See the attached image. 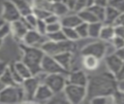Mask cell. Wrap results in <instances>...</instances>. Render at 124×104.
I'll return each instance as SVG.
<instances>
[{
  "instance_id": "obj_34",
  "label": "cell",
  "mask_w": 124,
  "mask_h": 104,
  "mask_svg": "<svg viewBox=\"0 0 124 104\" xmlns=\"http://www.w3.org/2000/svg\"><path fill=\"white\" fill-rule=\"evenodd\" d=\"M109 42H110V44L114 47L115 51L124 48V38H122V37H119V36L114 35V37H113Z\"/></svg>"
},
{
  "instance_id": "obj_39",
  "label": "cell",
  "mask_w": 124,
  "mask_h": 104,
  "mask_svg": "<svg viewBox=\"0 0 124 104\" xmlns=\"http://www.w3.org/2000/svg\"><path fill=\"white\" fill-rule=\"evenodd\" d=\"M35 29H36L40 34L46 35V21H45L44 19H38Z\"/></svg>"
},
{
  "instance_id": "obj_56",
  "label": "cell",
  "mask_w": 124,
  "mask_h": 104,
  "mask_svg": "<svg viewBox=\"0 0 124 104\" xmlns=\"http://www.w3.org/2000/svg\"><path fill=\"white\" fill-rule=\"evenodd\" d=\"M0 18H1V17H0Z\"/></svg>"
},
{
  "instance_id": "obj_48",
  "label": "cell",
  "mask_w": 124,
  "mask_h": 104,
  "mask_svg": "<svg viewBox=\"0 0 124 104\" xmlns=\"http://www.w3.org/2000/svg\"><path fill=\"white\" fill-rule=\"evenodd\" d=\"M114 25H123L124 26V13H121L118 16V17H117Z\"/></svg>"
},
{
  "instance_id": "obj_29",
  "label": "cell",
  "mask_w": 124,
  "mask_h": 104,
  "mask_svg": "<svg viewBox=\"0 0 124 104\" xmlns=\"http://www.w3.org/2000/svg\"><path fill=\"white\" fill-rule=\"evenodd\" d=\"M21 18L23 19V21L26 24V26L28 27V29H35L38 18L36 17V16L33 13H30L24 17H21Z\"/></svg>"
},
{
  "instance_id": "obj_8",
  "label": "cell",
  "mask_w": 124,
  "mask_h": 104,
  "mask_svg": "<svg viewBox=\"0 0 124 104\" xmlns=\"http://www.w3.org/2000/svg\"><path fill=\"white\" fill-rule=\"evenodd\" d=\"M41 68H42V71L46 73V74H51V73L68 74L69 73L57 62V60L52 55H49V54H46V53H45V55L42 59Z\"/></svg>"
},
{
  "instance_id": "obj_13",
  "label": "cell",
  "mask_w": 124,
  "mask_h": 104,
  "mask_svg": "<svg viewBox=\"0 0 124 104\" xmlns=\"http://www.w3.org/2000/svg\"><path fill=\"white\" fill-rule=\"evenodd\" d=\"M87 82H88V76L81 69H76V70L70 71L67 75V83L68 84L86 87Z\"/></svg>"
},
{
  "instance_id": "obj_20",
  "label": "cell",
  "mask_w": 124,
  "mask_h": 104,
  "mask_svg": "<svg viewBox=\"0 0 124 104\" xmlns=\"http://www.w3.org/2000/svg\"><path fill=\"white\" fill-rule=\"evenodd\" d=\"M14 5L16 6V8L17 9L20 17H24L30 13H32L33 8L31 3L27 2L26 0H11Z\"/></svg>"
},
{
  "instance_id": "obj_37",
  "label": "cell",
  "mask_w": 124,
  "mask_h": 104,
  "mask_svg": "<svg viewBox=\"0 0 124 104\" xmlns=\"http://www.w3.org/2000/svg\"><path fill=\"white\" fill-rule=\"evenodd\" d=\"M32 13L36 16V17H37L38 19H44V20H45V18L50 14V12L47 11V10H44V9H36V8H33Z\"/></svg>"
},
{
  "instance_id": "obj_25",
  "label": "cell",
  "mask_w": 124,
  "mask_h": 104,
  "mask_svg": "<svg viewBox=\"0 0 124 104\" xmlns=\"http://www.w3.org/2000/svg\"><path fill=\"white\" fill-rule=\"evenodd\" d=\"M102 26H103V22L101 21H95V22L88 23V37L99 39Z\"/></svg>"
},
{
  "instance_id": "obj_9",
  "label": "cell",
  "mask_w": 124,
  "mask_h": 104,
  "mask_svg": "<svg viewBox=\"0 0 124 104\" xmlns=\"http://www.w3.org/2000/svg\"><path fill=\"white\" fill-rule=\"evenodd\" d=\"M46 41H47V38L46 35L40 34L36 29H29L26 32L21 42L26 46L41 48L42 45L45 44Z\"/></svg>"
},
{
  "instance_id": "obj_35",
  "label": "cell",
  "mask_w": 124,
  "mask_h": 104,
  "mask_svg": "<svg viewBox=\"0 0 124 104\" xmlns=\"http://www.w3.org/2000/svg\"><path fill=\"white\" fill-rule=\"evenodd\" d=\"M108 5L117 10L120 14L124 13V0H108Z\"/></svg>"
},
{
  "instance_id": "obj_49",
  "label": "cell",
  "mask_w": 124,
  "mask_h": 104,
  "mask_svg": "<svg viewBox=\"0 0 124 104\" xmlns=\"http://www.w3.org/2000/svg\"><path fill=\"white\" fill-rule=\"evenodd\" d=\"M117 90L124 92V78L117 80Z\"/></svg>"
},
{
  "instance_id": "obj_1",
  "label": "cell",
  "mask_w": 124,
  "mask_h": 104,
  "mask_svg": "<svg viewBox=\"0 0 124 104\" xmlns=\"http://www.w3.org/2000/svg\"><path fill=\"white\" fill-rule=\"evenodd\" d=\"M116 89L117 80L109 71L90 75L86 85V98L89 101L95 96L112 95Z\"/></svg>"
},
{
  "instance_id": "obj_15",
  "label": "cell",
  "mask_w": 124,
  "mask_h": 104,
  "mask_svg": "<svg viewBox=\"0 0 124 104\" xmlns=\"http://www.w3.org/2000/svg\"><path fill=\"white\" fill-rule=\"evenodd\" d=\"M11 25V34H13V36L18 40V41H22L23 37L25 36L26 32L29 30L28 27L26 26V24L24 23L23 19L21 18H18L13 22L10 23Z\"/></svg>"
},
{
  "instance_id": "obj_43",
  "label": "cell",
  "mask_w": 124,
  "mask_h": 104,
  "mask_svg": "<svg viewBox=\"0 0 124 104\" xmlns=\"http://www.w3.org/2000/svg\"><path fill=\"white\" fill-rule=\"evenodd\" d=\"M45 21L46 24H49V23H53V22H57V21H60V17L52 13H50L46 18H45Z\"/></svg>"
},
{
  "instance_id": "obj_50",
  "label": "cell",
  "mask_w": 124,
  "mask_h": 104,
  "mask_svg": "<svg viewBox=\"0 0 124 104\" xmlns=\"http://www.w3.org/2000/svg\"><path fill=\"white\" fill-rule=\"evenodd\" d=\"M115 53L124 61V48H122V49H120V50H117V51L115 52Z\"/></svg>"
},
{
  "instance_id": "obj_4",
  "label": "cell",
  "mask_w": 124,
  "mask_h": 104,
  "mask_svg": "<svg viewBox=\"0 0 124 104\" xmlns=\"http://www.w3.org/2000/svg\"><path fill=\"white\" fill-rule=\"evenodd\" d=\"M42 51L49 55H55L60 52H74L77 50V45L76 42L69 41V40H64L60 42H52L47 40L45 44L42 45L41 47Z\"/></svg>"
},
{
  "instance_id": "obj_26",
  "label": "cell",
  "mask_w": 124,
  "mask_h": 104,
  "mask_svg": "<svg viewBox=\"0 0 124 104\" xmlns=\"http://www.w3.org/2000/svg\"><path fill=\"white\" fill-rule=\"evenodd\" d=\"M87 8L94 14V16L97 17V19H98L99 21H101V22L104 21L106 7H102V6H98V5L92 4V5H90V6L87 7Z\"/></svg>"
},
{
  "instance_id": "obj_22",
  "label": "cell",
  "mask_w": 124,
  "mask_h": 104,
  "mask_svg": "<svg viewBox=\"0 0 124 104\" xmlns=\"http://www.w3.org/2000/svg\"><path fill=\"white\" fill-rule=\"evenodd\" d=\"M70 12V10L68 9L67 5L63 2V1H58V2H53L51 3L50 6V13L58 16L59 17L67 15Z\"/></svg>"
},
{
  "instance_id": "obj_23",
  "label": "cell",
  "mask_w": 124,
  "mask_h": 104,
  "mask_svg": "<svg viewBox=\"0 0 124 104\" xmlns=\"http://www.w3.org/2000/svg\"><path fill=\"white\" fill-rule=\"evenodd\" d=\"M13 66H14V68L16 69V71L19 74V76L24 80V79H26V78H28V77H31V76H33L32 75V73H31V71H30V69L20 60V61H16L14 64H13Z\"/></svg>"
},
{
  "instance_id": "obj_7",
  "label": "cell",
  "mask_w": 124,
  "mask_h": 104,
  "mask_svg": "<svg viewBox=\"0 0 124 104\" xmlns=\"http://www.w3.org/2000/svg\"><path fill=\"white\" fill-rule=\"evenodd\" d=\"M106 48H107V42H104L102 40H98L92 43L87 44L80 50L81 55H93L96 56L99 59H103L106 55Z\"/></svg>"
},
{
  "instance_id": "obj_42",
  "label": "cell",
  "mask_w": 124,
  "mask_h": 104,
  "mask_svg": "<svg viewBox=\"0 0 124 104\" xmlns=\"http://www.w3.org/2000/svg\"><path fill=\"white\" fill-rule=\"evenodd\" d=\"M88 7V0H77V4H76V9L75 12H78L82 9H85Z\"/></svg>"
},
{
  "instance_id": "obj_36",
  "label": "cell",
  "mask_w": 124,
  "mask_h": 104,
  "mask_svg": "<svg viewBox=\"0 0 124 104\" xmlns=\"http://www.w3.org/2000/svg\"><path fill=\"white\" fill-rule=\"evenodd\" d=\"M9 34H11V25H10V22H6L5 21L0 26V39L3 40Z\"/></svg>"
},
{
  "instance_id": "obj_14",
  "label": "cell",
  "mask_w": 124,
  "mask_h": 104,
  "mask_svg": "<svg viewBox=\"0 0 124 104\" xmlns=\"http://www.w3.org/2000/svg\"><path fill=\"white\" fill-rule=\"evenodd\" d=\"M53 57L57 60V62L67 71L70 72L73 70V66L75 63V54L74 52H64L58 54L53 55Z\"/></svg>"
},
{
  "instance_id": "obj_52",
  "label": "cell",
  "mask_w": 124,
  "mask_h": 104,
  "mask_svg": "<svg viewBox=\"0 0 124 104\" xmlns=\"http://www.w3.org/2000/svg\"><path fill=\"white\" fill-rule=\"evenodd\" d=\"M51 3H53V2H58V1H62V0H49Z\"/></svg>"
},
{
  "instance_id": "obj_31",
  "label": "cell",
  "mask_w": 124,
  "mask_h": 104,
  "mask_svg": "<svg viewBox=\"0 0 124 104\" xmlns=\"http://www.w3.org/2000/svg\"><path fill=\"white\" fill-rule=\"evenodd\" d=\"M46 36L47 40L52 41V42H60V41L67 40L63 31H62V29L58 30V31H55V32H52V33H46Z\"/></svg>"
},
{
  "instance_id": "obj_3",
  "label": "cell",
  "mask_w": 124,
  "mask_h": 104,
  "mask_svg": "<svg viewBox=\"0 0 124 104\" xmlns=\"http://www.w3.org/2000/svg\"><path fill=\"white\" fill-rule=\"evenodd\" d=\"M25 96L21 85L6 86L0 90V103L14 104L24 102Z\"/></svg>"
},
{
  "instance_id": "obj_33",
  "label": "cell",
  "mask_w": 124,
  "mask_h": 104,
  "mask_svg": "<svg viewBox=\"0 0 124 104\" xmlns=\"http://www.w3.org/2000/svg\"><path fill=\"white\" fill-rule=\"evenodd\" d=\"M76 30L79 36L80 39H84V38H87L88 37V23L86 22H80L77 27H76Z\"/></svg>"
},
{
  "instance_id": "obj_12",
  "label": "cell",
  "mask_w": 124,
  "mask_h": 104,
  "mask_svg": "<svg viewBox=\"0 0 124 104\" xmlns=\"http://www.w3.org/2000/svg\"><path fill=\"white\" fill-rule=\"evenodd\" d=\"M104 59H105V64H106L108 71L112 73L114 76H116L119 73V71L121 70V68L124 64V61L115 52L106 55L104 57Z\"/></svg>"
},
{
  "instance_id": "obj_2",
  "label": "cell",
  "mask_w": 124,
  "mask_h": 104,
  "mask_svg": "<svg viewBox=\"0 0 124 104\" xmlns=\"http://www.w3.org/2000/svg\"><path fill=\"white\" fill-rule=\"evenodd\" d=\"M20 48L22 51L21 61L30 69L32 75H36L37 73L41 72V63L45 55V52L42 51V49L26 46L24 44H21Z\"/></svg>"
},
{
  "instance_id": "obj_28",
  "label": "cell",
  "mask_w": 124,
  "mask_h": 104,
  "mask_svg": "<svg viewBox=\"0 0 124 104\" xmlns=\"http://www.w3.org/2000/svg\"><path fill=\"white\" fill-rule=\"evenodd\" d=\"M90 103L92 104H110L114 103L113 102V96L112 95H100V96H95L89 100Z\"/></svg>"
},
{
  "instance_id": "obj_47",
  "label": "cell",
  "mask_w": 124,
  "mask_h": 104,
  "mask_svg": "<svg viewBox=\"0 0 124 104\" xmlns=\"http://www.w3.org/2000/svg\"><path fill=\"white\" fill-rule=\"evenodd\" d=\"M93 4L102 7H107L108 5V0H93Z\"/></svg>"
},
{
  "instance_id": "obj_5",
  "label": "cell",
  "mask_w": 124,
  "mask_h": 104,
  "mask_svg": "<svg viewBox=\"0 0 124 104\" xmlns=\"http://www.w3.org/2000/svg\"><path fill=\"white\" fill-rule=\"evenodd\" d=\"M63 91L68 102L72 104H79L86 98V87L83 86L67 83Z\"/></svg>"
},
{
  "instance_id": "obj_6",
  "label": "cell",
  "mask_w": 124,
  "mask_h": 104,
  "mask_svg": "<svg viewBox=\"0 0 124 104\" xmlns=\"http://www.w3.org/2000/svg\"><path fill=\"white\" fill-rule=\"evenodd\" d=\"M67 75L63 73H51L46 74L44 84H46L53 93L62 91L67 84Z\"/></svg>"
},
{
  "instance_id": "obj_16",
  "label": "cell",
  "mask_w": 124,
  "mask_h": 104,
  "mask_svg": "<svg viewBox=\"0 0 124 104\" xmlns=\"http://www.w3.org/2000/svg\"><path fill=\"white\" fill-rule=\"evenodd\" d=\"M52 95H53L52 90L46 84H40L34 94L33 101L34 102H47L51 98Z\"/></svg>"
},
{
  "instance_id": "obj_11",
  "label": "cell",
  "mask_w": 124,
  "mask_h": 104,
  "mask_svg": "<svg viewBox=\"0 0 124 104\" xmlns=\"http://www.w3.org/2000/svg\"><path fill=\"white\" fill-rule=\"evenodd\" d=\"M1 18L6 21V22H13L18 18H20V15L14 5V3L11 0H6L3 3V8H2V15Z\"/></svg>"
},
{
  "instance_id": "obj_10",
  "label": "cell",
  "mask_w": 124,
  "mask_h": 104,
  "mask_svg": "<svg viewBox=\"0 0 124 104\" xmlns=\"http://www.w3.org/2000/svg\"><path fill=\"white\" fill-rule=\"evenodd\" d=\"M40 84L41 83L35 76H31V77H28L23 80L21 87L23 88L24 96H25L24 102H34L33 101L34 94H35Z\"/></svg>"
},
{
  "instance_id": "obj_41",
  "label": "cell",
  "mask_w": 124,
  "mask_h": 104,
  "mask_svg": "<svg viewBox=\"0 0 124 104\" xmlns=\"http://www.w3.org/2000/svg\"><path fill=\"white\" fill-rule=\"evenodd\" d=\"M113 96V102L114 103H124V92L117 90L112 94Z\"/></svg>"
},
{
  "instance_id": "obj_21",
  "label": "cell",
  "mask_w": 124,
  "mask_h": 104,
  "mask_svg": "<svg viewBox=\"0 0 124 104\" xmlns=\"http://www.w3.org/2000/svg\"><path fill=\"white\" fill-rule=\"evenodd\" d=\"M114 25L110 24H104L101 28L99 39L104 41V42H109L113 37H114Z\"/></svg>"
},
{
  "instance_id": "obj_55",
  "label": "cell",
  "mask_w": 124,
  "mask_h": 104,
  "mask_svg": "<svg viewBox=\"0 0 124 104\" xmlns=\"http://www.w3.org/2000/svg\"><path fill=\"white\" fill-rule=\"evenodd\" d=\"M123 78H124V76H123Z\"/></svg>"
},
{
  "instance_id": "obj_19",
  "label": "cell",
  "mask_w": 124,
  "mask_h": 104,
  "mask_svg": "<svg viewBox=\"0 0 124 104\" xmlns=\"http://www.w3.org/2000/svg\"><path fill=\"white\" fill-rule=\"evenodd\" d=\"M120 15V13L115 10L114 8H112L111 6L108 5L106 7V10H105V18H104V21L103 23L104 24H110V25H114L118 16Z\"/></svg>"
},
{
  "instance_id": "obj_54",
  "label": "cell",
  "mask_w": 124,
  "mask_h": 104,
  "mask_svg": "<svg viewBox=\"0 0 124 104\" xmlns=\"http://www.w3.org/2000/svg\"><path fill=\"white\" fill-rule=\"evenodd\" d=\"M62 1H63V2H65V1H66V0H62Z\"/></svg>"
},
{
  "instance_id": "obj_40",
  "label": "cell",
  "mask_w": 124,
  "mask_h": 104,
  "mask_svg": "<svg viewBox=\"0 0 124 104\" xmlns=\"http://www.w3.org/2000/svg\"><path fill=\"white\" fill-rule=\"evenodd\" d=\"M61 29H62V25H61L60 21L46 24V33H52V32H55V31L61 30Z\"/></svg>"
},
{
  "instance_id": "obj_27",
  "label": "cell",
  "mask_w": 124,
  "mask_h": 104,
  "mask_svg": "<svg viewBox=\"0 0 124 104\" xmlns=\"http://www.w3.org/2000/svg\"><path fill=\"white\" fill-rule=\"evenodd\" d=\"M62 31H63L66 39L69 40V41L77 42V41L80 40L76 28H73V27H62Z\"/></svg>"
},
{
  "instance_id": "obj_44",
  "label": "cell",
  "mask_w": 124,
  "mask_h": 104,
  "mask_svg": "<svg viewBox=\"0 0 124 104\" xmlns=\"http://www.w3.org/2000/svg\"><path fill=\"white\" fill-rule=\"evenodd\" d=\"M114 34L116 36L124 38V26L123 25H114Z\"/></svg>"
},
{
  "instance_id": "obj_51",
  "label": "cell",
  "mask_w": 124,
  "mask_h": 104,
  "mask_svg": "<svg viewBox=\"0 0 124 104\" xmlns=\"http://www.w3.org/2000/svg\"><path fill=\"white\" fill-rule=\"evenodd\" d=\"M3 87H4V85L2 84V82H1V80H0V90H1Z\"/></svg>"
},
{
  "instance_id": "obj_24",
  "label": "cell",
  "mask_w": 124,
  "mask_h": 104,
  "mask_svg": "<svg viewBox=\"0 0 124 104\" xmlns=\"http://www.w3.org/2000/svg\"><path fill=\"white\" fill-rule=\"evenodd\" d=\"M77 14L78 15V17H80L81 21H83V22L91 23V22L99 21V20L97 19V17L94 16V14H93L88 8H85V9H82V10L78 11Z\"/></svg>"
},
{
  "instance_id": "obj_32",
  "label": "cell",
  "mask_w": 124,
  "mask_h": 104,
  "mask_svg": "<svg viewBox=\"0 0 124 104\" xmlns=\"http://www.w3.org/2000/svg\"><path fill=\"white\" fill-rule=\"evenodd\" d=\"M48 103H69L65 94H64V91H59V92H55L53 93V95L51 96V98L47 101Z\"/></svg>"
},
{
  "instance_id": "obj_30",
  "label": "cell",
  "mask_w": 124,
  "mask_h": 104,
  "mask_svg": "<svg viewBox=\"0 0 124 104\" xmlns=\"http://www.w3.org/2000/svg\"><path fill=\"white\" fill-rule=\"evenodd\" d=\"M0 80H1L2 84L4 85V87H6V86H14V85H16V84L15 83L14 79H13V76H12V74H11V72H10L9 67H8V69H7V70L0 76Z\"/></svg>"
},
{
  "instance_id": "obj_53",
  "label": "cell",
  "mask_w": 124,
  "mask_h": 104,
  "mask_svg": "<svg viewBox=\"0 0 124 104\" xmlns=\"http://www.w3.org/2000/svg\"><path fill=\"white\" fill-rule=\"evenodd\" d=\"M2 45H3V40H2V39H0V48L2 47Z\"/></svg>"
},
{
  "instance_id": "obj_45",
  "label": "cell",
  "mask_w": 124,
  "mask_h": 104,
  "mask_svg": "<svg viewBox=\"0 0 124 104\" xmlns=\"http://www.w3.org/2000/svg\"><path fill=\"white\" fill-rule=\"evenodd\" d=\"M64 3L67 5V7H68V9H69L70 11H75V9H76V4H77V0H66Z\"/></svg>"
},
{
  "instance_id": "obj_46",
  "label": "cell",
  "mask_w": 124,
  "mask_h": 104,
  "mask_svg": "<svg viewBox=\"0 0 124 104\" xmlns=\"http://www.w3.org/2000/svg\"><path fill=\"white\" fill-rule=\"evenodd\" d=\"M8 67H9V64H8L7 62L0 60V76L8 69Z\"/></svg>"
},
{
  "instance_id": "obj_38",
  "label": "cell",
  "mask_w": 124,
  "mask_h": 104,
  "mask_svg": "<svg viewBox=\"0 0 124 104\" xmlns=\"http://www.w3.org/2000/svg\"><path fill=\"white\" fill-rule=\"evenodd\" d=\"M9 69H10V72H11V74H12V76H13V79H14L15 83H16V85H21L22 82H23V79H22V78L19 76V74L16 71V69H15L14 66H13V64L9 65Z\"/></svg>"
},
{
  "instance_id": "obj_17",
  "label": "cell",
  "mask_w": 124,
  "mask_h": 104,
  "mask_svg": "<svg viewBox=\"0 0 124 104\" xmlns=\"http://www.w3.org/2000/svg\"><path fill=\"white\" fill-rule=\"evenodd\" d=\"M81 21L78 14H67L60 17V23L62 27H73L76 28Z\"/></svg>"
},
{
  "instance_id": "obj_18",
  "label": "cell",
  "mask_w": 124,
  "mask_h": 104,
  "mask_svg": "<svg viewBox=\"0 0 124 104\" xmlns=\"http://www.w3.org/2000/svg\"><path fill=\"white\" fill-rule=\"evenodd\" d=\"M100 60L101 59L93 55H81V64L88 71H95L100 65Z\"/></svg>"
}]
</instances>
